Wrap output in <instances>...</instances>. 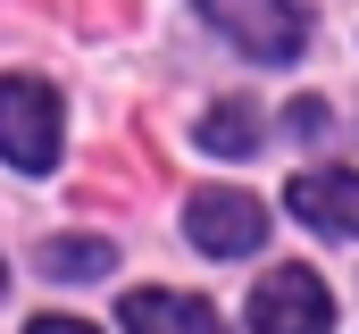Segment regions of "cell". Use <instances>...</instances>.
Here are the masks:
<instances>
[{
  "label": "cell",
  "instance_id": "obj_1",
  "mask_svg": "<svg viewBox=\"0 0 359 334\" xmlns=\"http://www.w3.org/2000/svg\"><path fill=\"white\" fill-rule=\"evenodd\" d=\"M0 159L25 175L59 167V92L42 76H0Z\"/></svg>",
  "mask_w": 359,
  "mask_h": 334
},
{
  "label": "cell",
  "instance_id": "obj_2",
  "mask_svg": "<svg viewBox=\"0 0 359 334\" xmlns=\"http://www.w3.org/2000/svg\"><path fill=\"white\" fill-rule=\"evenodd\" d=\"M201 17L251 59H292L309 42V8L301 0H201Z\"/></svg>",
  "mask_w": 359,
  "mask_h": 334
},
{
  "label": "cell",
  "instance_id": "obj_3",
  "mask_svg": "<svg viewBox=\"0 0 359 334\" xmlns=\"http://www.w3.org/2000/svg\"><path fill=\"white\" fill-rule=\"evenodd\" d=\"M251 334H334V293L309 267H268L251 284Z\"/></svg>",
  "mask_w": 359,
  "mask_h": 334
},
{
  "label": "cell",
  "instance_id": "obj_4",
  "mask_svg": "<svg viewBox=\"0 0 359 334\" xmlns=\"http://www.w3.org/2000/svg\"><path fill=\"white\" fill-rule=\"evenodd\" d=\"M184 234L209 250V259H243V250L268 243V209L251 201V192H192V209H184Z\"/></svg>",
  "mask_w": 359,
  "mask_h": 334
},
{
  "label": "cell",
  "instance_id": "obj_5",
  "mask_svg": "<svg viewBox=\"0 0 359 334\" xmlns=\"http://www.w3.org/2000/svg\"><path fill=\"white\" fill-rule=\"evenodd\" d=\"M284 209L301 226H318V234H351L359 243V175L351 167H301L284 184Z\"/></svg>",
  "mask_w": 359,
  "mask_h": 334
},
{
  "label": "cell",
  "instance_id": "obj_6",
  "mask_svg": "<svg viewBox=\"0 0 359 334\" xmlns=\"http://www.w3.org/2000/svg\"><path fill=\"white\" fill-rule=\"evenodd\" d=\"M117 318H126V334H226L209 301H192V293H159V284H151V293H126Z\"/></svg>",
  "mask_w": 359,
  "mask_h": 334
},
{
  "label": "cell",
  "instance_id": "obj_7",
  "mask_svg": "<svg viewBox=\"0 0 359 334\" xmlns=\"http://www.w3.org/2000/svg\"><path fill=\"white\" fill-rule=\"evenodd\" d=\"M259 142V109L251 100H217L209 117H201V151H217V159H243Z\"/></svg>",
  "mask_w": 359,
  "mask_h": 334
},
{
  "label": "cell",
  "instance_id": "obj_8",
  "mask_svg": "<svg viewBox=\"0 0 359 334\" xmlns=\"http://www.w3.org/2000/svg\"><path fill=\"white\" fill-rule=\"evenodd\" d=\"M109 267H117V250L92 243V234H84V243H50V250H42V276H109Z\"/></svg>",
  "mask_w": 359,
  "mask_h": 334
},
{
  "label": "cell",
  "instance_id": "obj_9",
  "mask_svg": "<svg viewBox=\"0 0 359 334\" xmlns=\"http://www.w3.org/2000/svg\"><path fill=\"white\" fill-rule=\"evenodd\" d=\"M25 334H92V326H84V318H34Z\"/></svg>",
  "mask_w": 359,
  "mask_h": 334
}]
</instances>
